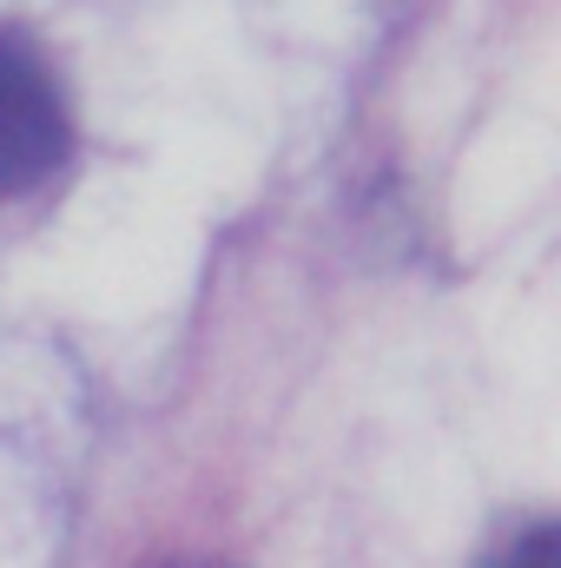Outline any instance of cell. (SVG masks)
<instances>
[{
    "instance_id": "2",
    "label": "cell",
    "mask_w": 561,
    "mask_h": 568,
    "mask_svg": "<svg viewBox=\"0 0 561 568\" xmlns=\"http://www.w3.org/2000/svg\"><path fill=\"white\" fill-rule=\"evenodd\" d=\"M555 549H561L555 529H529L522 542H509V549L496 556V568H555Z\"/></svg>"
},
{
    "instance_id": "1",
    "label": "cell",
    "mask_w": 561,
    "mask_h": 568,
    "mask_svg": "<svg viewBox=\"0 0 561 568\" xmlns=\"http://www.w3.org/2000/svg\"><path fill=\"white\" fill-rule=\"evenodd\" d=\"M67 145H73V120L47 53L27 33L0 27V199L53 179Z\"/></svg>"
}]
</instances>
